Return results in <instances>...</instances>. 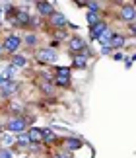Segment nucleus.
Instances as JSON below:
<instances>
[{"label":"nucleus","instance_id":"10","mask_svg":"<svg viewBox=\"0 0 136 158\" xmlns=\"http://www.w3.org/2000/svg\"><path fill=\"white\" fill-rule=\"evenodd\" d=\"M16 90H18L16 80H2V84H0V96H2V98H10Z\"/></svg>","mask_w":136,"mask_h":158},{"label":"nucleus","instance_id":"32","mask_svg":"<svg viewBox=\"0 0 136 158\" xmlns=\"http://www.w3.org/2000/svg\"><path fill=\"white\" fill-rule=\"evenodd\" d=\"M128 31H130L132 35H136V22H132V23H128Z\"/></svg>","mask_w":136,"mask_h":158},{"label":"nucleus","instance_id":"30","mask_svg":"<svg viewBox=\"0 0 136 158\" xmlns=\"http://www.w3.org/2000/svg\"><path fill=\"white\" fill-rule=\"evenodd\" d=\"M111 57H113L115 60H125V55H122L121 51H113V53H111Z\"/></svg>","mask_w":136,"mask_h":158},{"label":"nucleus","instance_id":"4","mask_svg":"<svg viewBox=\"0 0 136 158\" xmlns=\"http://www.w3.org/2000/svg\"><path fill=\"white\" fill-rule=\"evenodd\" d=\"M119 20L125 22L126 26L136 20V8H134L132 2H125V4L121 6V10H119Z\"/></svg>","mask_w":136,"mask_h":158},{"label":"nucleus","instance_id":"12","mask_svg":"<svg viewBox=\"0 0 136 158\" xmlns=\"http://www.w3.org/2000/svg\"><path fill=\"white\" fill-rule=\"evenodd\" d=\"M70 59H72V69H78V70L88 69V57H86V55L74 53V55H70Z\"/></svg>","mask_w":136,"mask_h":158},{"label":"nucleus","instance_id":"26","mask_svg":"<svg viewBox=\"0 0 136 158\" xmlns=\"http://www.w3.org/2000/svg\"><path fill=\"white\" fill-rule=\"evenodd\" d=\"M2 10L8 14V18L12 16V20H14V16H16V6L14 4H10V2H6V4H2Z\"/></svg>","mask_w":136,"mask_h":158},{"label":"nucleus","instance_id":"35","mask_svg":"<svg viewBox=\"0 0 136 158\" xmlns=\"http://www.w3.org/2000/svg\"><path fill=\"white\" fill-rule=\"evenodd\" d=\"M2 53H4V51H2V43H0V55H2Z\"/></svg>","mask_w":136,"mask_h":158},{"label":"nucleus","instance_id":"3","mask_svg":"<svg viewBox=\"0 0 136 158\" xmlns=\"http://www.w3.org/2000/svg\"><path fill=\"white\" fill-rule=\"evenodd\" d=\"M35 59L39 60V63H43V64H54L58 60V51L51 49V47H43V49L37 51Z\"/></svg>","mask_w":136,"mask_h":158},{"label":"nucleus","instance_id":"33","mask_svg":"<svg viewBox=\"0 0 136 158\" xmlns=\"http://www.w3.org/2000/svg\"><path fill=\"white\" fill-rule=\"evenodd\" d=\"M128 60H130V63H134V60H136V53H134V55H132V57L128 59Z\"/></svg>","mask_w":136,"mask_h":158},{"label":"nucleus","instance_id":"37","mask_svg":"<svg viewBox=\"0 0 136 158\" xmlns=\"http://www.w3.org/2000/svg\"><path fill=\"white\" fill-rule=\"evenodd\" d=\"M0 84H2V76H0Z\"/></svg>","mask_w":136,"mask_h":158},{"label":"nucleus","instance_id":"28","mask_svg":"<svg viewBox=\"0 0 136 158\" xmlns=\"http://www.w3.org/2000/svg\"><path fill=\"white\" fill-rule=\"evenodd\" d=\"M0 158H16V154H14V148L0 147Z\"/></svg>","mask_w":136,"mask_h":158},{"label":"nucleus","instance_id":"20","mask_svg":"<svg viewBox=\"0 0 136 158\" xmlns=\"http://www.w3.org/2000/svg\"><path fill=\"white\" fill-rule=\"evenodd\" d=\"M54 88H68L70 86V78H64V76H53L51 78Z\"/></svg>","mask_w":136,"mask_h":158},{"label":"nucleus","instance_id":"16","mask_svg":"<svg viewBox=\"0 0 136 158\" xmlns=\"http://www.w3.org/2000/svg\"><path fill=\"white\" fill-rule=\"evenodd\" d=\"M39 90H41L43 94H47V96H53L54 92H57V88H54L53 80H49L47 76H43L41 80H39Z\"/></svg>","mask_w":136,"mask_h":158},{"label":"nucleus","instance_id":"13","mask_svg":"<svg viewBox=\"0 0 136 158\" xmlns=\"http://www.w3.org/2000/svg\"><path fill=\"white\" fill-rule=\"evenodd\" d=\"M27 137H29V143L31 144H43V129L41 127H29Z\"/></svg>","mask_w":136,"mask_h":158},{"label":"nucleus","instance_id":"23","mask_svg":"<svg viewBox=\"0 0 136 158\" xmlns=\"http://www.w3.org/2000/svg\"><path fill=\"white\" fill-rule=\"evenodd\" d=\"M86 8H88V12H94V14H101V2H95V0H88L86 2Z\"/></svg>","mask_w":136,"mask_h":158},{"label":"nucleus","instance_id":"7","mask_svg":"<svg viewBox=\"0 0 136 158\" xmlns=\"http://www.w3.org/2000/svg\"><path fill=\"white\" fill-rule=\"evenodd\" d=\"M35 8H37V14H39L41 18H51L54 12H57V8H54L53 2H49V0H41V2H35Z\"/></svg>","mask_w":136,"mask_h":158},{"label":"nucleus","instance_id":"5","mask_svg":"<svg viewBox=\"0 0 136 158\" xmlns=\"http://www.w3.org/2000/svg\"><path fill=\"white\" fill-rule=\"evenodd\" d=\"M82 147H84V141H82V139H78V137H66V139H62V141H60V148L66 150L68 154L78 152Z\"/></svg>","mask_w":136,"mask_h":158},{"label":"nucleus","instance_id":"29","mask_svg":"<svg viewBox=\"0 0 136 158\" xmlns=\"http://www.w3.org/2000/svg\"><path fill=\"white\" fill-rule=\"evenodd\" d=\"M39 26H41V20H39V18H31V20H29V27L37 29Z\"/></svg>","mask_w":136,"mask_h":158},{"label":"nucleus","instance_id":"14","mask_svg":"<svg viewBox=\"0 0 136 158\" xmlns=\"http://www.w3.org/2000/svg\"><path fill=\"white\" fill-rule=\"evenodd\" d=\"M126 45V37H125V33H113V37H111V43H109V47L113 51H121L122 47Z\"/></svg>","mask_w":136,"mask_h":158},{"label":"nucleus","instance_id":"22","mask_svg":"<svg viewBox=\"0 0 136 158\" xmlns=\"http://www.w3.org/2000/svg\"><path fill=\"white\" fill-rule=\"evenodd\" d=\"M86 22H88V26H90V27H94L95 23H99V22H101V14H94V12H88V14H86Z\"/></svg>","mask_w":136,"mask_h":158},{"label":"nucleus","instance_id":"36","mask_svg":"<svg viewBox=\"0 0 136 158\" xmlns=\"http://www.w3.org/2000/svg\"><path fill=\"white\" fill-rule=\"evenodd\" d=\"M132 4H134V8H136V0H134V2H132Z\"/></svg>","mask_w":136,"mask_h":158},{"label":"nucleus","instance_id":"11","mask_svg":"<svg viewBox=\"0 0 136 158\" xmlns=\"http://www.w3.org/2000/svg\"><path fill=\"white\" fill-rule=\"evenodd\" d=\"M107 29H109V22L107 20H101L99 23H95L94 27H90V37L94 39V41H97V39H99V35L103 31H107Z\"/></svg>","mask_w":136,"mask_h":158},{"label":"nucleus","instance_id":"31","mask_svg":"<svg viewBox=\"0 0 136 158\" xmlns=\"http://www.w3.org/2000/svg\"><path fill=\"white\" fill-rule=\"evenodd\" d=\"M111 53H113V49H111L109 45H103L101 47V55H111Z\"/></svg>","mask_w":136,"mask_h":158},{"label":"nucleus","instance_id":"17","mask_svg":"<svg viewBox=\"0 0 136 158\" xmlns=\"http://www.w3.org/2000/svg\"><path fill=\"white\" fill-rule=\"evenodd\" d=\"M0 139H2V144H0V147H6V148L16 147V135H12V133L2 131L0 133Z\"/></svg>","mask_w":136,"mask_h":158},{"label":"nucleus","instance_id":"24","mask_svg":"<svg viewBox=\"0 0 136 158\" xmlns=\"http://www.w3.org/2000/svg\"><path fill=\"white\" fill-rule=\"evenodd\" d=\"M113 33H115V31H113V29L109 27L107 31H103V33L99 35V39H97V41L101 43V47H103V45H109V43H111V37H113Z\"/></svg>","mask_w":136,"mask_h":158},{"label":"nucleus","instance_id":"34","mask_svg":"<svg viewBox=\"0 0 136 158\" xmlns=\"http://www.w3.org/2000/svg\"><path fill=\"white\" fill-rule=\"evenodd\" d=\"M22 158H33V156L31 154H26V156H22Z\"/></svg>","mask_w":136,"mask_h":158},{"label":"nucleus","instance_id":"9","mask_svg":"<svg viewBox=\"0 0 136 158\" xmlns=\"http://www.w3.org/2000/svg\"><path fill=\"white\" fill-rule=\"evenodd\" d=\"M29 20H31V16H29L27 8H18L12 22H14L18 27H29Z\"/></svg>","mask_w":136,"mask_h":158},{"label":"nucleus","instance_id":"21","mask_svg":"<svg viewBox=\"0 0 136 158\" xmlns=\"http://www.w3.org/2000/svg\"><path fill=\"white\" fill-rule=\"evenodd\" d=\"M14 72H16L14 66H12V64H6L4 70L0 72V76H2V80H14Z\"/></svg>","mask_w":136,"mask_h":158},{"label":"nucleus","instance_id":"19","mask_svg":"<svg viewBox=\"0 0 136 158\" xmlns=\"http://www.w3.org/2000/svg\"><path fill=\"white\" fill-rule=\"evenodd\" d=\"M53 76H64V78H70V76H72V66H66V64L54 66V74H53Z\"/></svg>","mask_w":136,"mask_h":158},{"label":"nucleus","instance_id":"27","mask_svg":"<svg viewBox=\"0 0 136 158\" xmlns=\"http://www.w3.org/2000/svg\"><path fill=\"white\" fill-rule=\"evenodd\" d=\"M53 35H54V41H64V39H68V35H66V29H54L53 31Z\"/></svg>","mask_w":136,"mask_h":158},{"label":"nucleus","instance_id":"2","mask_svg":"<svg viewBox=\"0 0 136 158\" xmlns=\"http://www.w3.org/2000/svg\"><path fill=\"white\" fill-rule=\"evenodd\" d=\"M0 43H2V51H4V53L16 55L18 49L23 45V41H22V35H18V33H6L4 39L0 41Z\"/></svg>","mask_w":136,"mask_h":158},{"label":"nucleus","instance_id":"25","mask_svg":"<svg viewBox=\"0 0 136 158\" xmlns=\"http://www.w3.org/2000/svg\"><path fill=\"white\" fill-rule=\"evenodd\" d=\"M22 41H23L27 47H35V45H37V35H35L33 31H29V33H26V37H22Z\"/></svg>","mask_w":136,"mask_h":158},{"label":"nucleus","instance_id":"38","mask_svg":"<svg viewBox=\"0 0 136 158\" xmlns=\"http://www.w3.org/2000/svg\"><path fill=\"white\" fill-rule=\"evenodd\" d=\"M134 22H136V20H134Z\"/></svg>","mask_w":136,"mask_h":158},{"label":"nucleus","instance_id":"8","mask_svg":"<svg viewBox=\"0 0 136 158\" xmlns=\"http://www.w3.org/2000/svg\"><path fill=\"white\" fill-rule=\"evenodd\" d=\"M49 27L53 29H66L68 27V20H66V16L64 14H60V12H54V14L49 18Z\"/></svg>","mask_w":136,"mask_h":158},{"label":"nucleus","instance_id":"6","mask_svg":"<svg viewBox=\"0 0 136 158\" xmlns=\"http://www.w3.org/2000/svg\"><path fill=\"white\" fill-rule=\"evenodd\" d=\"M86 47H88V41L84 37H80V35H70V37H68V51H70V55L82 53Z\"/></svg>","mask_w":136,"mask_h":158},{"label":"nucleus","instance_id":"15","mask_svg":"<svg viewBox=\"0 0 136 158\" xmlns=\"http://www.w3.org/2000/svg\"><path fill=\"white\" fill-rule=\"evenodd\" d=\"M10 64L14 66V69H26L27 66V57L22 53H16V55H10Z\"/></svg>","mask_w":136,"mask_h":158},{"label":"nucleus","instance_id":"18","mask_svg":"<svg viewBox=\"0 0 136 158\" xmlns=\"http://www.w3.org/2000/svg\"><path fill=\"white\" fill-rule=\"evenodd\" d=\"M53 143H58L57 133L53 129H49V127H45V129H43V144H53Z\"/></svg>","mask_w":136,"mask_h":158},{"label":"nucleus","instance_id":"1","mask_svg":"<svg viewBox=\"0 0 136 158\" xmlns=\"http://www.w3.org/2000/svg\"><path fill=\"white\" fill-rule=\"evenodd\" d=\"M27 129H29V123H27V119L23 117V115H14V117H10L8 121H6V125H4V131L12 133V135L26 133Z\"/></svg>","mask_w":136,"mask_h":158}]
</instances>
